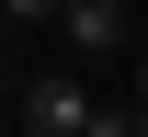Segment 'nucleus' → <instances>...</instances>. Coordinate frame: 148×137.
<instances>
[{
    "mask_svg": "<svg viewBox=\"0 0 148 137\" xmlns=\"http://www.w3.org/2000/svg\"><path fill=\"white\" fill-rule=\"evenodd\" d=\"M57 23H69V46H80V57H114V46H125V0H69Z\"/></svg>",
    "mask_w": 148,
    "mask_h": 137,
    "instance_id": "nucleus-2",
    "label": "nucleus"
},
{
    "mask_svg": "<svg viewBox=\"0 0 148 137\" xmlns=\"http://www.w3.org/2000/svg\"><path fill=\"white\" fill-rule=\"evenodd\" d=\"M137 103H148V69H137Z\"/></svg>",
    "mask_w": 148,
    "mask_h": 137,
    "instance_id": "nucleus-5",
    "label": "nucleus"
},
{
    "mask_svg": "<svg viewBox=\"0 0 148 137\" xmlns=\"http://www.w3.org/2000/svg\"><path fill=\"white\" fill-rule=\"evenodd\" d=\"M137 137H148V103H137Z\"/></svg>",
    "mask_w": 148,
    "mask_h": 137,
    "instance_id": "nucleus-6",
    "label": "nucleus"
},
{
    "mask_svg": "<svg viewBox=\"0 0 148 137\" xmlns=\"http://www.w3.org/2000/svg\"><path fill=\"white\" fill-rule=\"evenodd\" d=\"M0 12H12V23H57L69 0H0Z\"/></svg>",
    "mask_w": 148,
    "mask_h": 137,
    "instance_id": "nucleus-3",
    "label": "nucleus"
},
{
    "mask_svg": "<svg viewBox=\"0 0 148 137\" xmlns=\"http://www.w3.org/2000/svg\"><path fill=\"white\" fill-rule=\"evenodd\" d=\"M91 114L103 103L80 92V80H34V92H23V137H91Z\"/></svg>",
    "mask_w": 148,
    "mask_h": 137,
    "instance_id": "nucleus-1",
    "label": "nucleus"
},
{
    "mask_svg": "<svg viewBox=\"0 0 148 137\" xmlns=\"http://www.w3.org/2000/svg\"><path fill=\"white\" fill-rule=\"evenodd\" d=\"M91 137H137V114H91Z\"/></svg>",
    "mask_w": 148,
    "mask_h": 137,
    "instance_id": "nucleus-4",
    "label": "nucleus"
}]
</instances>
